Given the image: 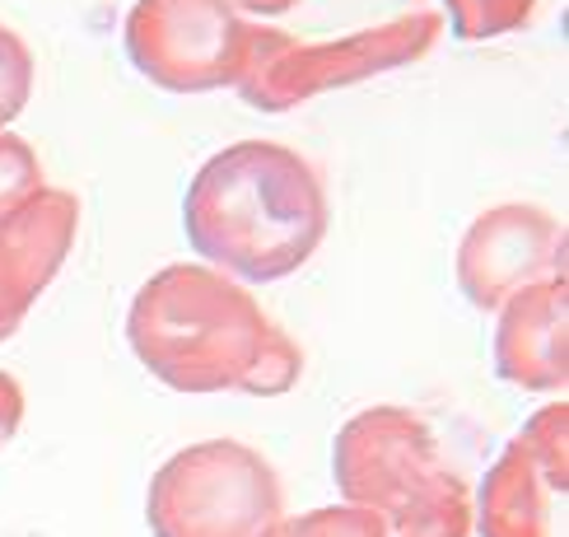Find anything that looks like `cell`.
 <instances>
[{
	"mask_svg": "<svg viewBox=\"0 0 569 537\" xmlns=\"http://www.w3.org/2000/svg\"><path fill=\"white\" fill-rule=\"evenodd\" d=\"M19 420H23V392L10 374H0V449H6L10 435L19 430Z\"/></svg>",
	"mask_w": 569,
	"mask_h": 537,
	"instance_id": "obj_17",
	"label": "cell"
},
{
	"mask_svg": "<svg viewBox=\"0 0 569 537\" xmlns=\"http://www.w3.org/2000/svg\"><path fill=\"white\" fill-rule=\"evenodd\" d=\"M122 47L150 84L206 93L239 84L252 23L229 0H136L122 23Z\"/></svg>",
	"mask_w": 569,
	"mask_h": 537,
	"instance_id": "obj_5",
	"label": "cell"
},
{
	"mask_svg": "<svg viewBox=\"0 0 569 537\" xmlns=\"http://www.w3.org/2000/svg\"><path fill=\"white\" fill-rule=\"evenodd\" d=\"M192 248L239 280H284L318 252L331 225L322 173L276 140H239L210 155L182 201Z\"/></svg>",
	"mask_w": 569,
	"mask_h": 537,
	"instance_id": "obj_1",
	"label": "cell"
},
{
	"mask_svg": "<svg viewBox=\"0 0 569 537\" xmlns=\"http://www.w3.org/2000/svg\"><path fill=\"white\" fill-rule=\"evenodd\" d=\"M280 509L276 467L239 439L187 444L154 473L146 496L154 537H267Z\"/></svg>",
	"mask_w": 569,
	"mask_h": 537,
	"instance_id": "obj_4",
	"label": "cell"
},
{
	"mask_svg": "<svg viewBox=\"0 0 569 537\" xmlns=\"http://www.w3.org/2000/svg\"><path fill=\"white\" fill-rule=\"evenodd\" d=\"M448 6V29L462 42H486L518 33L537 14L541 0H443Z\"/></svg>",
	"mask_w": 569,
	"mask_h": 537,
	"instance_id": "obj_12",
	"label": "cell"
},
{
	"mask_svg": "<svg viewBox=\"0 0 569 537\" xmlns=\"http://www.w3.org/2000/svg\"><path fill=\"white\" fill-rule=\"evenodd\" d=\"M547 477L513 439L481 486V537H547Z\"/></svg>",
	"mask_w": 569,
	"mask_h": 537,
	"instance_id": "obj_10",
	"label": "cell"
},
{
	"mask_svg": "<svg viewBox=\"0 0 569 537\" xmlns=\"http://www.w3.org/2000/svg\"><path fill=\"white\" fill-rule=\"evenodd\" d=\"M565 276V225L541 206L505 201L471 220L458 243V286L481 314H500L518 290Z\"/></svg>",
	"mask_w": 569,
	"mask_h": 537,
	"instance_id": "obj_7",
	"label": "cell"
},
{
	"mask_svg": "<svg viewBox=\"0 0 569 537\" xmlns=\"http://www.w3.org/2000/svg\"><path fill=\"white\" fill-rule=\"evenodd\" d=\"M271 337V318L239 280L192 262L154 271L127 314L136 360L178 392H248Z\"/></svg>",
	"mask_w": 569,
	"mask_h": 537,
	"instance_id": "obj_2",
	"label": "cell"
},
{
	"mask_svg": "<svg viewBox=\"0 0 569 537\" xmlns=\"http://www.w3.org/2000/svg\"><path fill=\"white\" fill-rule=\"evenodd\" d=\"M388 519L360 505H331V509H313L299 514V519H276V528L267 537H383Z\"/></svg>",
	"mask_w": 569,
	"mask_h": 537,
	"instance_id": "obj_13",
	"label": "cell"
},
{
	"mask_svg": "<svg viewBox=\"0 0 569 537\" xmlns=\"http://www.w3.org/2000/svg\"><path fill=\"white\" fill-rule=\"evenodd\" d=\"M33 93V52L14 29L0 23V131L29 108Z\"/></svg>",
	"mask_w": 569,
	"mask_h": 537,
	"instance_id": "obj_14",
	"label": "cell"
},
{
	"mask_svg": "<svg viewBox=\"0 0 569 537\" xmlns=\"http://www.w3.org/2000/svg\"><path fill=\"white\" fill-rule=\"evenodd\" d=\"M565 426H569V407L565 402H551L547 411H537L528 420L523 435H518V439L528 444V454L537 458L547 486L560 490V496H565Z\"/></svg>",
	"mask_w": 569,
	"mask_h": 537,
	"instance_id": "obj_15",
	"label": "cell"
},
{
	"mask_svg": "<svg viewBox=\"0 0 569 537\" xmlns=\"http://www.w3.org/2000/svg\"><path fill=\"white\" fill-rule=\"evenodd\" d=\"M495 369L523 392H565L569 337H565V276L518 290L500 304Z\"/></svg>",
	"mask_w": 569,
	"mask_h": 537,
	"instance_id": "obj_9",
	"label": "cell"
},
{
	"mask_svg": "<svg viewBox=\"0 0 569 537\" xmlns=\"http://www.w3.org/2000/svg\"><path fill=\"white\" fill-rule=\"evenodd\" d=\"M80 229V201L38 187L10 216H0V341L19 332L33 299L52 286Z\"/></svg>",
	"mask_w": 569,
	"mask_h": 537,
	"instance_id": "obj_8",
	"label": "cell"
},
{
	"mask_svg": "<svg viewBox=\"0 0 569 537\" xmlns=\"http://www.w3.org/2000/svg\"><path fill=\"white\" fill-rule=\"evenodd\" d=\"M229 6L233 10H248V14H284V10H295L299 6V0H229Z\"/></svg>",
	"mask_w": 569,
	"mask_h": 537,
	"instance_id": "obj_18",
	"label": "cell"
},
{
	"mask_svg": "<svg viewBox=\"0 0 569 537\" xmlns=\"http://www.w3.org/2000/svg\"><path fill=\"white\" fill-rule=\"evenodd\" d=\"M439 473L443 454L435 430L407 407H369L350 416L331 449V477H337L346 505L373 509L383 519L420 496Z\"/></svg>",
	"mask_w": 569,
	"mask_h": 537,
	"instance_id": "obj_6",
	"label": "cell"
},
{
	"mask_svg": "<svg viewBox=\"0 0 569 537\" xmlns=\"http://www.w3.org/2000/svg\"><path fill=\"white\" fill-rule=\"evenodd\" d=\"M471 528V500L458 473H443L411 496L401 509L388 514V533L383 537H467Z\"/></svg>",
	"mask_w": 569,
	"mask_h": 537,
	"instance_id": "obj_11",
	"label": "cell"
},
{
	"mask_svg": "<svg viewBox=\"0 0 569 537\" xmlns=\"http://www.w3.org/2000/svg\"><path fill=\"white\" fill-rule=\"evenodd\" d=\"M38 187H42V163H38L33 146L14 131H0V216H10Z\"/></svg>",
	"mask_w": 569,
	"mask_h": 537,
	"instance_id": "obj_16",
	"label": "cell"
},
{
	"mask_svg": "<svg viewBox=\"0 0 569 537\" xmlns=\"http://www.w3.org/2000/svg\"><path fill=\"white\" fill-rule=\"evenodd\" d=\"M443 33V19L430 10L397 14L378 29L350 33L337 42H299L267 23H252V52L239 76V89L248 108L262 112H290L303 99H318L327 89L360 84L383 70L420 61Z\"/></svg>",
	"mask_w": 569,
	"mask_h": 537,
	"instance_id": "obj_3",
	"label": "cell"
}]
</instances>
